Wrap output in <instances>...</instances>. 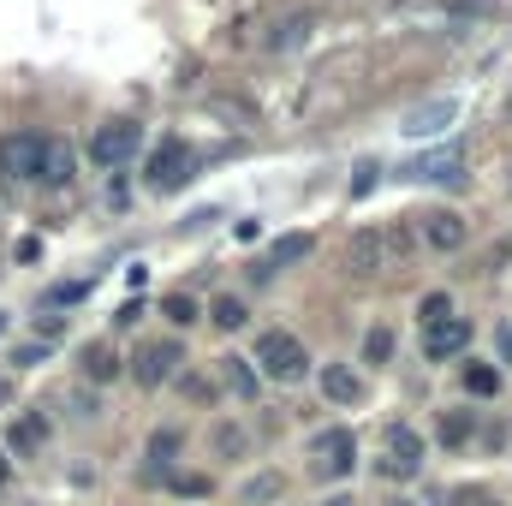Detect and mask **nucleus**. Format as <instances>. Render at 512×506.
<instances>
[{
	"instance_id": "nucleus-6",
	"label": "nucleus",
	"mask_w": 512,
	"mask_h": 506,
	"mask_svg": "<svg viewBox=\"0 0 512 506\" xmlns=\"http://www.w3.org/2000/svg\"><path fill=\"white\" fill-rule=\"evenodd\" d=\"M137 143H143V126H131V120H114V126H102L90 137V155H96V167H120L137 155Z\"/></svg>"
},
{
	"instance_id": "nucleus-24",
	"label": "nucleus",
	"mask_w": 512,
	"mask_h": 506,
	"mask_svg": "<svg viewBox=\"0 0 512 506\" xmlns=\"http://www.w3.org/2000/svg\"><path fill=\"white\" fill-rule=\"evenodd\" d=\"M471 435V411H441V441H465Z\"/></svg>"
},
{
	"instance_id": "nucleus-23",
	"label": "nucleus",
	"mask_w": 512,
	"mask_h": 506,
	"mask_svg": "<svg viewBox=\"0 0 512 506\" xmlns=\"http://www.w3.org/2000/svg\"><path fill=\"white\" fill-rule=\"evenodd\" d=\"M227 381H233V393H245V399H256V376L245 358H227Z\"/></svg>"
},
{
	"instance_id": "nucleus-26",
	"label": "nucleus",
	"mask_w": 512,
	"mask_h": 506,
	"mask_svg": "<svg viewBox=\"0 0 512 506\" xmlns=\"http://www.w3.org/2000/svg\"><path fill=\"white\" fill-rule=\"evenodd\" d=\"M441 316H453V304H447V292H429L423 298V322H441Z\"/></svg>"
},
{
	"instance_id": "nucleus-20",
	"label": "nucleus",
	"mask_w": 512,
	"mask_h": 506,
	"mask_svg": "<svg viewBox=\"0 0 512 506\" xmlns=\"http://www.w3.org/2000/svg\"><path fill=\"white\" fill-rule=\"evenodd\" d=\"M84 292H90V280H60V286L42 292V310H54V304H78Z\"/></svg>"
},
{
	"instance_id": "nucleus-4",
	"label": "nucleus",
	"mask_w": 512,
	"mask_h": 506,
	"mask_svg": "<svg viewBox=\"0 0 512 506\" xmlns=\"http://www.w3.org/2000/svg\"><path fill=\"white\" fill-rule=\"evenodd\" d=\"M42 149H48V137H36V131L0 137V173L6 179H42Z\"/></svg>"
},
{
	"instance_id": "nucleus-3",
	"label": "nucleus",
	"mask_w": 512,
	"mask_h": 506,
	"mask_svg": "<svg viewBox=\"0 0 512 506\" xmlns=\"http://www.w3.org/2000/svg\"><path fill=\"white\" fill-rule=\"evenodd\" d=\"M256 364H262L274 381H298L310 358H304V340H292L286 328H268V334L256 340Z\"/></svg>"
},
{
	"instance_id": "nucleus-31",
	"label": "nucleus",
	"mask_w": 512,
	"mask_h": 506,
	"mask_svg": "<svg viewBox=\"0 0 512 506\" xmlns=\"http://www.w3.org/2000/svg\"><path fill=\"white\" fill-rule=\"evenodd\" d=\"M328 506H352V501H328Z\"/></svg>"
},
{
	"instance_id": "nucleus-29",
	"label": "nucleus",
	"mask_w": 512,
	"mask_h": 506,
	"mask_svg": "<svg viewBox=\"0 0 512 506\" xmlns=\"http://www.w3.org/2000/svg\"><path fill=\"white\" fill-rule=\"evenodd\" d=\"M137 316H143V304H137V298H131V304H120V316H114V322H120V328H131V322H137Z\"/></svg>"
},
{
	"instance_id": "nucleus-16",
	"label": "nucleus",
	"mask_w": 512,
	"mask_h": 506,
	"mask_svg": "<svg viewBox=\"0 0 512 506\" xmlns=\"http://www.w3.org/2000/svg\"><path fill=\"white\" fill-rule=\"evenodd\" d=\"M322 393H328L334 405H352V399H358L364 387H358V376H352V370H340V364H328V370H322Z\"/></svg>"
},
{
	"instance_id": "nucleus-9",
	"label": "nucleus",
	"mask_w": 512,
	"mask_h": 506,
	"mask_svg": "<svg viewBox=\"0 0 512 506\" xmlns=\"http://www.w3.org/2000/svg\"><path fill=\"white\" fill-rule=\"evenodd\" d=\"M173 370H179V346H173V340H167V346L149 340V346L137 352V381H143V387H161Z\"/></svg>"
},
{
	"instance_id": "nucleus-14",
	"label": "nucleus",
	"mask_w": 512,
	"mask_h": 506,
	"mask_svg": "<svg viewBox=\"0 0 512 506\" xmlns=\"http://www.w3.org/2000/svg\"><path fill=\"white\" fill-rule=\"evenodd\" d=\"M84 376H90V381H114V376H120V352H114L108 340L84 346Z\"/></svg>"
},
{
	"instance_id": "nucleus-21",
	"label": "nucleus",
	"mask_w": 512,
	"mask_h": 506,
	"mask_svg": "<svg viewBox=\"0 0 512 506\" xmlns=\"http://www.w3.org/2000/svg\"><path fill=\"white\" fill-rule=\"evenodd\" d=\"M465 387H471L477 399H489V393H501V370H489V364H471V370H465Z\"/></svg>"
},
{
	"instance_id": "nucleus-7",
	"label": "nucleus",
	"mask_w": 512,
	"mask_h": 506,
	"mask_svg": "<svg viewBox=\"0 0 512 506\" xmlns=\"http://www.w3.org/2000/svg\"><path fill=\"white\" fill-rule=\"evenodd\" d=\"M417 465H423V441H417V429L411 423H393L387 429V477H417Z\"/></svg>"
},
{
	"instance_id": "nucleus-19",
	"label": "nucleus",
	"mask_w": 512,
	"mask_h": 506,
	"mask_svg": "<svg viewBox=\"0 0 512 506\" xmlns=\"http://www.w3.org/2000/svg\"><path fill=\"white\" fill-rule=\"evenodd\" d=\"M304 36H310V18H280L274 36H268V48H292V42H304Z\"/></svg>"
},
{
	"instance_id": "nucleus-27",
	"label": "nucleus",
	"mask_w": 512,
	"mask_h": 506,
	"mask_svg": "<svg viewBox=\"0 0 512 506\" xmlns=\"http://www.w3.org/2000/svg\"><path fill=\"white\" fill-rule=\"evenodd\" d=\"M149 453H155V459H167V453H179V435H173V429H167V435H155V441H149Z\"/></svg>"
},
{
	"instance_id": "nucleus-28",
	"label": "nucleus",
	"mask_w": 512,
	"mask_h": 506,
	"mask_svg": "<svg viewBox=\"0 0 512 506\" xmlns=\"http://www.w3.org/2000/svg\"><path fill=\"white\" fill-rule=\"evenodd\" d=\"M60 328H66V322H60V316H36V334H42V340H54V334H60Z\"/></svg>"
},
{
	"instance_id": "nucleus-2",
	"label": "nucleus",
	"mask_w": 512,
	"mask_h": 506,
	"mask_svg": "<svg viewBox=\"0 0 512 506\" xmlns=\"http://www.w3.org/2000/svg\"><path fill=\"white\" fill-rule=\"evenodd\" d=\"M143 179H149V191H185V185L197 179V149H191L185 137H161V143L149 149Z\"/></svg>"
},
{
	"instance_id": "nucleus-18",
	"label": "nucleus",
	"mask_w": 512,
	"mask_h": 506,
	"mask_svg": "<svg viewBox=\"0 0 512 506\" xmlns=\"http://www.w3.org/2000/svg\"><path fill=\"white\" fill-rule=\"evenodd\" d=\"M209 316H215V328H221V334H239V328H245V304H239V298H215V310H209Z\"/></svg>"
},
{
	"instance_id": "nucleus-12",
	"label": "nucleus",
	"mask_w": 512,
	"mask_h": 506,
	"mask_svg": "<svg viewBox=\"0 0 512 506\" xmlns=\"http://www.w3.org/2000/svg\"><path fill=\"white\" fill-rule=\"evenodd\" d=\"M459 167H465V155H459V149H441V155L411 161V167H405V179H459Z\"/></svg>"
},
{
	"instance_id": "nucleus-17",
	"label": "nucleus",
	"mask_w": 512,
	"mask_h": 506,
	"mask_svg": "<svg viewBox=\"0 0 512 506\" xmlns=\"http://www.w3.org/2000/svg\"><path fill=\"white\" fill-rule=\"evenodd\" d=\"M161 316L173 322V328H191L203 310H197V298H185V292H173V298H161Z\"/></svg>"
},
{
	"instance_id": "nucleus-30",
	"label": "nucleus",
	"mask_w": 512,
	"mask_h": 506,
	"mask_svg": "<svg viewBox=\"0 0 512 506\" xmlns=\"http://www.w3.org/2000/svg\"><path fill=\"white\" fill-rule=\"evenodd\" d=\"M6 471H12V465H6V453H0V483H6Z\"/></svg>"
},
{
	"instance_id": "nucleus-5",
	"label": "nucleus",
	"mask_w": 512,
	"mask_h": 506,
	"mask_svg": "<svg viewBox=\"0 0 512 506\" xmlns=\"http://www.w3.org/2000/svg\"><path fill=\"white\" fill-rule=\"evenodd\" d=\"M310 459H316V471H322V477H346V471H352V459H358L352 429H322V435L310 441Z\"/></svg>"
},
{
	"instance_id": "nucleus-1",
	"label": "nucleus",
	"mask_w": 512,
	"mask_h": 506,
	"mask_svg": "<svg viewBox=\"0 0 512 506\" xmlns=\"http://www.w3.org/2000/svg\"><path fill=\"white\" fill-rule=\"evenodd\" d=\"M405 251H411V233H405V227H358L352 245H346V268L370 280V274H382L387 268V256L405 262Z\"/></svg>"
},
{
	"instance_id": "nucleus-25",
	"label": "nucleus",
	"mask_w": 512,
	"mask_h": 506,
	"mask_svg": "<svg viewBox=\"0 0 512 506\" xmlns=\"http://www.w3.org/2000/svg\"><path fill=\"white\" fill-rule=\"evenodd\" d=\"M364 358H370V364H387V358H393V334H387V328H370V340H364Z\"/></svg>"
},
{
	"instance_id": "nucleus-10",
	"label": "nucleus",
	"mask_w": 512,
	"mask_h": 506,
	"mask_svg": "<svg viewBox=\"0 0 512 506\" xmlns=\"http://www.w3.org/2000/svg\"><path fill=\"white\" fill-rule=\"evenodd\" d=\"M465 233H471V227H465V215H453V209H435V215H429V227H423V239H429L435 251H459V245H465Z\"/></svg>"
},
{
	"instance_id": "nucleus-22",
	"label": "nucleus",
	"mask_w": 512,
	"mask_h": 506,
	"mask_svg": "<svg viewBox=\"0 0 512 506\" xmlns=\"http://www.w3.org/2000/svg\"><path fill=\"white\" fill-rule=\"evenodd\" d=\"M42 435H48V423H42V417H24V423H12V447H18V453H30Z\"/></svg>"
},
{
	"instance_id": "nucleus-8",
	"label": "nucleus",
	"mask_w": 512,
	"mask_h": 506,
	"mask_svg": "<svg viewBox=\"0 0 512 506\" xmlns=\"http://www.w3.org/2000/svg\"><path fill=\"white\" fill-rule=\"evenodd\" d=\"M465 346H471V322H465V316H441V322H429V334H423L429 364H441V358H453V352H465Z\"/></svg>"
},
{
	"instance_id": "nucleus-13",
	"label": "nucleus",
	"mask_w": 512,
	"mask_h": 506,
	"mask_svg": "<svg viewBox=\"0 0 512 506\" xmlns=\"http://www.w3.org/2000/svg\"><path fill=\"white\" fill-rule=\"evenodd\" d=\"M298 256H310V233H286V239H274L268 262L251 268V274H274V268H286V262H298Z\"/></svg>"
},
{
	"instance_id": "nucleus-11",
	"label": "nucleus",
	"mask_w": 512,
	"mask_h": 506,
	"mask_svg": "<svg viewBox=\"0 0 512 506\" xmlns=\"http://www.w3.org/2000/svg\"><path fill=\"white\" fill-rule=\"evenodd\" d=\"M72 173H78V155H72V143L48 137V149H42V179H36V185H66Z\"/></svg>"
},
{
	"instance_id": "nucleus-15",
	"label": "nucleus",
	"mask_w": 512,
	"mask_h": 506,
	"mask_svg": "<svg viewBox=\"0 0 512 506\" xmlns=\"http://www.w3.org/2000/svg\"><path fill=\"white\" fill-rule=\"evenodd\" d=\"M453 114H459V108H453V102H429V108H417V114H411V120H405V131H411V137H429V131L453 126Z\"/></svg>"
}]
</instances>
